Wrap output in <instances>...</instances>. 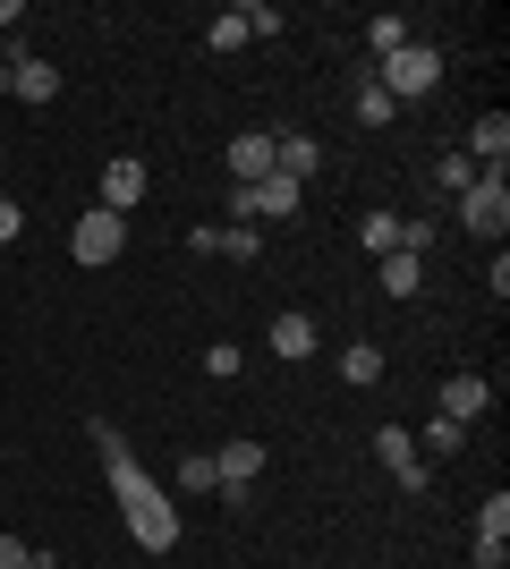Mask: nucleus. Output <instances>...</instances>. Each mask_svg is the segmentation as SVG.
Wrapping results in <instances>:
<instances>
[{
	"label": "nucleus",
	"mask_w": 510,
	"mask_h": 569,
	"mask_svg": "<svg viewBox=\"0 0 510 569\" xmlns=\"http://www.w3.org/2000/svg\"><path fill=\"white\" fill-rule=\"evenodd\" d=\"M366 69H374V86H383L391 102H426L442 86V51L434 43H400L391 60H366Z\"/></svg>",
	"instance_id": "1"
},
{
	"label": "nucleus",
	"mask_w": 510,
	"mask_h": 569,
	"mask_svg": "<svg viewBox=\"0 0 510 569\" xmlns=\"http://www.w3.org/2000/svg\"><path fill=\"white\" fill-rule=\"evenodd\" d=\"M460 221L477 238H502L510 230V188H502V170H477V188H460Z\"/></svg>",
	"instance_id": "2"
},
{
	"label": "nucleus",
	"mask_w": 510,
	"mask_h": 569,
	"mask_svg": "<svg viewBox=\"0 0 510 569\" xmlns=\"http://www.w3.org/2000/svg\"><path fill=\"white\" fill-rule=\"evenodd\" d=\"M256 476H264V442H221L213 451V485H221V501H256Z\"/></svg>",
	"instance_id": "3"
},
{
	"label": "nucleus",
	"mask_w": 510,
	"mask_h": 569,
	"mask_svg": "<svg viewBox=\"0 0 510 569\" xmlns=\"http://www.w3.org/2000/svg\"><path fill=\"white\" fill-rule=\"evenodd\" d=\"M298 204H307V179H256V188H239V221H298Z\"/></svg>",
	"instance_id": "4"
},
{
	"label": "nucleus",
	"mask_w": 510,
	"mask_h": 569,
	"mask_svg": "<svg viewBox=\"0 0 510 569\" xmlns=\"http://www.w3.org/2000/svg\"><path fill=\"white\" fill-rule=\"evenodd\" d=\"M120 247H128V213H102V204L69 230V256H77V263H111Z\"/></svg>",
	"instance_id": "5"
},
{
	"label": "nucleus",
	"mask_w": 510,
	"mask_h": 569,
	"mask_svg": "<svg viewBox=\"0 0 510 569\" xmlns=\"http://www.w3.org/2000/svg\"><path fill=\"white\" fill-rule=\"evenodd\" d=\"M374 459L400 476V493L426 501V459H417V433H409V426H374Z\"/></svg>",
	"instance_id": "6"
},
{
	"label": "nucleus",
	"mask_w": 510,
	"mask_h": 569,
	"mask_svg": "<svg viewBox=\"0 0 510 569\" xmlns=\"http://www.w3.org/2000/svg\"><path fill=\"white\" fill-rule=\"evenodd\" d=\"M128 536H137V545H146V552H170V545H179V510H170L162 493L128 501Z\"/></svg>",
	"instance_id": "7"
},
{
	"label": "nucleus",
	"mask_w": 510,
	"mask_h": 569,
	"mask_svg": "<svg viewBox=\"0 0 510 569\" xmlns=\"http://www.w3.org/2000/svg\"><path fill=\"white\" fill-rule=\"evenodd\" d=\"M221 162H230V179H239V188L272 179V128H247V137H230V144H221Z\"/></svg>",
	"instance_id": "8"
},
{
	"label": "nucleus",
	"mask_w": 510,
	"mask_h": 569,
	"mask_svg": "<svg viewBox=\"0 0 510 569\" xmlns=\"http://www.w3.org/2000/svg\"><path fill=\"white\" fill-rule=\"evenodd\" d=\"M486 408H493V382L486 375H451V382H442V417H451V426H477Z\"/></svg>",
	"instance_id": "9"
},
{
	"label": "nucleus",
	"mask_w": 510,
	"mask_h": 569,
	"mask_svg": "<svg viewBox=\"0 0 510 569\" xmlns=\"http://www.w3.org/2000/svg\"><path fill=\"white\" fill-rule=\"evenodd\" d=\"M137 196H146V162H102V213H128V204H137Z\"/></svg>",
	"instance_id": "10"
},
{
	"label": "nucleus",
	"mask_w": 510,
	"mask_h": 569,
	"mask_svg": "<svg viewBox=\"0 0 510 569\" xmlns=\"http://www.w3.org/2000/svg\"><path fill=\"white\" fill-rule=\"evenodd\" d=\"M316 162H323V144L307 137V128H281V137H272V170H281V179H307Z\"/></svg>",
	"instance_id": "11"
},
{
	"label": "nucleus",
	"mask_w": 510,
	"mask_h": 569,
	"mask_svg": "<svg viewBox=\"0 0 510 569\" xmlns=\"http://www.w3.org/2000/svg\"><path fill=\"white\" fill-rule=\"evenodd\" d=\"M502 153H510V119L486 111L477 128H468V162H477V170H502Z\"/></svg>",
	"instance_id": "12"
},
{
	"label": "nucleus",
	"mask_w": 510,
	"mask_h": 569,
	"mask_svg": "<svg viewBox=\"0 0 510 569\" xmlns=\"http://www.w3.org/2000/svg\"><path fill=\"white\" fill-rule=\"evenodd\" d=\"M272 357H290V366H298V357H316V315H272Z\"/></svg>",
	"instance_id": "13"
},
{
	"label": "nucleus",
	"mask_w": 510,
	"mask_h": 569,
	"mask_svg": "<svg viewBox=\"0 0 510 569\" xmlns=\"http://www.w3.org/2000/svg\"><path fill=\"white\" fill-rule=\"evenodd\" d=\"M349 102H358V128H391V119H400V102L374 86V69H366V60H358V94H349Z\"/></svg>",
	"instance_id": "14"
},
{
	"label": "nucleus",
	"mask_w": 510,
	"mask_h": 569,
	"mask_svg": "<svg viewBox=\"0 0 510 569\" xmlns=\"http://www.w3.org/2000/svg\"><path fill=\"white\" fill-rule=\"evenodd\" d=\"M340 382H349V391H374V382H383V349H374V340H349V349H340Z\"/></svg>",
	"instance_id": "15"
},
{
	"label": "nucleus",
	"mask_w": 510,
	"mask_h": 569,
	"mask_svg": "<svg viewBox=\"0 0 510 569\" xmlns=\"http://www.w3.org/2000/svg\"><path fill=\"white\" fill-rule=\"evenodd\" d=\"M400 43H417V26L400 18V9H383V18H366V60H391Z\"/></svg>",
	"instance_id": "16"
},
{
	"label": "nucleus",
	"mask_w": 510,
	"mask_h": 569,
	"mask_svg": "<svg viewBox=\"0 0 510 569\" xmlns=\"http://www.w3.org/2000/svg\"><path fill=\"white\" fill-rule=\"evenodd\" d=\"M358 247H366V256H391V247H400V213H366L358 221Z\"/></svg>",
	"instance_id": "17"
},
{
	"label": "nucleus",
	"mask_w": 510,
	"mask_h": 569,
	"mask_svg": "<svg viewBox=\"0 0 510 569\" xmlns=\"http://www.w3.org/2000/svg\"><path fill=\"white\" fill-rule=\"evenodd\" d=\"M477 545H510V493L477 501Z\"/></svg>",
	"instance_id": "18"
},
{
	"label": "nucleus",
	"mask_w": 510,
	"mask_h": 569,
	"mask_svg": "<svg viewBox=\"0 0 510 569\" xmlns=\"http://www.w3.org/2000/svg\"><path fill=\"white\" fill-rule=\"evenodd\" d=\"M417 281H426L417 256H383V298H417Z\"/></svg>",
	"instance_id": "19"
},
{
	"label": "nucleus",
	"mask_w": 510,
	"mask_h": 569,
	"mask_svg": "<svg viewBox=\"0 0 510 569\" xmlns=\"http://www.w3.org/2000/svg\"><path fill=\"white\" fill-rule=\"evenodd\" d=\"M239 26H247V43H256V34H290V18H281L272 0H247V9H239Z\"/></svg>",
	"instance_id": "20"
},
{
	"label": "nucleus",
	"mask_w": 510,
	"mask_h": 569,
	"mask_svg": "<svg viewBox=\"0 0 510 569\" xmlns=\"http://www.w3.org/2000/svg\"><path fill=\"white\" fill-rule=\"evenodd\" d=\"M434 188H442V196L477 188V162H468V153H442V162H434Z\"/></svg>",
	"instance_id": "21"
},
{
	"label": "nucleus",
	"mask_w": 510,
	"mask_h": 569,
	"mask_svg": "<svg viewBox=\"0 0 510 569\" xmlns=\"http://www.w3.org/2000/svg\"><path fill=\"white\" fill-rule=\"evenodd\" d=\"M221 256H230V263H256V256H264V238L247 230V221H230V230H221Z\"/></svg>",
	"instance_id": "22"
},
{
	"label": "nucleus",
	"mask_w": 510,
	"mask_h": 569,
	"mask_svg": "<svg viewBox=\"0 0 510 569\" xmlns=\"http://www.w3.org/2000/svg\"><path fill=\"white\" fill-rule=\"evenodd\" d=\"M179 493H213V459H204V451L179 459Z\"/></svg>",
	"instance_id": "23"
},
{
	"label": "nucleus",
	"mask_w": 510,
	"mask_h": 569,
	"mask_svg": "<svg viewBox=\"0 0 510 569\" xmlns=\"http://www.w3.org/2000/svg\"><path fill=\"white\" fill-rule=\"evenodd\" d=\"M204 43H213V51H239V43H247V26H239V9H221V18L204 26Z\"/></svg>",
	"instance_id": "24"
},
{
	"label": "nucleus",
	"mask_w": 510,
	"mask_h": 569,
	"mask_svg": "<svg viewBox=\"0 0 510 569\" xmlns=\"http://www.w3.org/2000/svg\"><path fill=\"white\" fill-rule=\"evenodd\" d=\"M460 442H468V426H451V417H434V426H426V451H434V459H451Z\"/></svg>",
	"instance_id": "25"
},
{
	"label": "nucleus",
	"mask_w": 510,
	"mask_h": 569,
	"mask_svg": "<svg viewBox=\"0 0 510 569\" xmlns=\"http://www.w3.org/2000/svg\"><path fill=\"white\" fill-rule=\"evenodd\" d=\"M239 366H247V357L230 349V340H213V349H204V375H213V382H230V375H239Z\"/></svg>",
	"instance_id": "26"
},
{
	"label": "nucleus",
	"mask_w": 510,
	"mask_h": 569,
	"mask_svg": "<svg viewBox=\"0 0 510 569\" xmlns=\"http://www.w3.org/2000/svg\"><path fill=\"white\" fill-rule=\"evenodd\" d=\"M18 238H26V213L9 204V196H0V247H18Z\"/></svg>",
	"instance_id": "27"
},
{
	"label": "nucleus",
	"mask_w": 510,
	"mask_h": 569,
	"mask_svg": "<svg viewBox=\"0 0 510 569\" xmlns=\"http://www.w3.org/2000/svg\"><path fill=\"white\" fill-rule=\"evenodd\" d=\"M0 569H26V545H18V536H0Z\"/></svg>",
	"instance_id": "28"
},
{
	"label": "nucleus",
	"mask_w": 510,
	"mask_h": 569,
	"mask_svg": "<svg viewBox=\"0 0 510 569\" xmlns=\"http://www.w3.org/2000/svg\"><path fill=\"white\" fill-rule=\"evenodd\" d=\"M0 26H18V0H0Z\"/></svg>",
	"instance_id": "29"
},
{
	"label": "nucleus",
	"mask_w": 510,
	"mask_h": 569,
	"mask_svg": "<svg viewBox=\"0 0 510 569\" xmlns=\"http://www.w3.org/2000/svg\"><path fill=\"white\" fill-rule=\"evenodd\" d=\"M0 102H9V60H0Z\"/></svg>",
	"instance_id": "30"
}]
</instances>
